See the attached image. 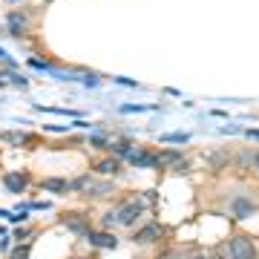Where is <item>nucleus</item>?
I'll list each match as a JSON object with an SVG mask.
<instances>
[{"mask_svg":"<svg viewBox=\"0 0 259 259\" xmlns=\"http://www.w3.org/2000/svg\"><path fill=\"white\" fill-rule=\"evenodd\" d=\"M6 23H9V35L20 37L23 32H26V26H29V15H23V12H12Z\"/></svg>","mask_w":259,"mask_h":259,"instance_id":"obj_5","label":"nucleus"},{"mask_svg":"<svg viewBox=\"0 0 259 259\" xmlns=\"http://www.w3.org/2000/svg\"><path fill=\"white\" fill-rule=\"evenodd\" d=\"M44 187H47L49 193H58V196L69 193V182H64V179H47V182H44Z\"/></svg>","mask_w":259,"mask_h":259,"instance_id":"obj_11","label":"nucleus"},{"mask_svg":"<svg viewBox=\"0 0 259 259\" xmlns=\"http://www.w3.org/2000/svg\"><path fill=\"white\" fill-rule=\"evenodd\" d=\"M176 161H182V153L179 150H164V153L156 156V170H167V167H173Z\"/></svg>","mask_w":259,"mask_h":259,"instance_id":"obj_7","label":"nucleus"},{"mask_svg":"<svg viewBox=\"0 0 259 259\" xmlns=\"http://www.w3.org/2000/svg\"><path fill=\"white\" fill-rule=\"evenodd\" d=\"M256 167H259V153H256Z\"/></svg>","mask_w":259,"mask_h":259,"instance_id":"obj_19","label":"nucleus"},{"mask_svg":"<svg viewBox=\"0 0 259 259\" xmlns=\"http://www.w3.org/2000/svg\"><path fill=\"white\" fill-rule=\"evenodd\" d=\"M9 81L15 83V87H26V78H20V75H9Z\"/></svg>","mask_w":259,"mask_h":259,"instance_id":"obj_18","label":"nucleus"},{"mask_svg":"<svg viewBox=\"0 0 259 259\" xmlns=\"http://www.w3.org/2000/svg\"><path fill=\"white\" fill-rule=\"evenodd\" d=\"M253 210H256V204H253V202H248V199H236V202H233V213H236L239 219L250 216Z\"/></svg>","mask_w":259,"mask_h":259,"instance_id":"obj_12","label":"nucleus"},{"mask_svg":"<svg viewBox=\"0 0 259 259\" xmlns=\"http://www.w3.org/2000/svg\"><path fill=\"white\" fill-rule=\"evenodd\" d=\"M147 110H156V107H133V104L130 107H121V112H147Z\"/></svg>","mask_w":259,"mask_h":259,"instance_id":"obj_17","label":"nucleus"},{"mask_svg":"<svg viewBox=\"0 0 259 259\" xmlns=\"http://www.w3.org/2000/svg\"><path fill=\"white\" fill-rule=\"evenodd\" d=\"M87 239L93 242L95 248H115V245H118V242H115V236H112V233H90Z\"/></svg>","mask_w":259,"mask_h":259,"instance_id":"obj_10","label":"nucleus"},{"mask_svg":"<svg viewBox=\"0 0 259 259\" xmlns=\"http://www.w3.org/2000/svg\"><path fill=\"white\" fill-rule=\"evenodd\" d=\"M231 259H256V250H253L250 239H245V236L231 239Z\"/></svg>","mask_w":259,"mask_h":259,"instance_id":"obj_2","label":"nucleus"},{"mask_svg":"<svg viewBox=\"0 0 259 259\" xmlns=\"http://www.w3.org/2000/svg\"><path fill=\"white\" fill-rule=\"evenodd\" d=\"M158 236H161V228H158V225H147V228H141V231L136 233V242H139V245H147V242H156Z\"/></svg>","mask_w":259,"mask_h":259,"instance_id":"obj_9","label":"nucleus"},{"mask_svg":"<svg viewBox=\"0 0 259 259\" xmlns=\"http://www.w3.org/2000/svg\"><path fill=\"white\" fill-rule=\"evenodd\" d=\"M118 167H121V158H104V161L95 164V173H98V176H115Z\"/></svg>","mask_w":259,"mask_h":259,"instance_id":"obj_8","label":"nucleus"},{"mask_svg":"<svg viewBox=\"0 0 259 259\" xmlns=\"http://www.w3.org/2000/svg\"><path fill=\"white\" fill-rule=\"evenodd\" d=\"M26 182H29L26 173H6V176H3V187H6L9 193H23Z\"/></svg>","mask_w":259,"mask_h":259,"instance_id":"obj_4","label":"nucleus"},{"mask_svg":"<svg viewBox=\"0 0 259 259\" xmlns=\"http://www.w3.org/2000/svg\"><path fill=\"white\" fill-rule=\"evenodd\" d=\"M141 213H144V204H141V202H127V204H121V207L112 213V216H115V222H118V225H124V228H133V225L139 222Z\"/></svg>","mask_w":259,"mask_h":259,"instance_id":"obj_1","label":"nucleus"},{"mask_svg":"<svg viewBox=\"0 0 259 259\" xmlns=\"http://www.w3.org/2000/svg\"><path fill=\"white\" fill-rule=\"evenodd\" d=\"M12 3H18V0H12Z\"/></svg>","mask_w":259,"mask_h":259,"instance_id":"obj_21","label":"nucleus"},{"mask_svg":"<svg viewBox=\"0 0 259 259\" xmlns=\"http://www.w3.org/2000/svg\"><path fill=\"white\" fill-rule=\"evenodd\" d=\"M0 87H3V78H0Z\"/></svg>","mask_w":259,"mask_h":259,"instance_id":"obj_20","label":"nucleus"},{"mask_svg":"<svg viewBox=\"0 0 259 259\" xmlns=\"http://www.w3.org/2000/svg\"><path fill=\"white\" fill-rule=\"evenodd\" d=\"M61 222H64L72 233H78V236H90V233H93L90 228H87L83 219H75V213H64V216H61Z\"/></svg>","mask_w":259,"mask_h":259,"instance_id":"obj_6","label":"nucleus"},{"mask_svg":"<svg viewBox=\"0 0 259 259\" xmlns=\"http://www.w3.org/2000/svg\"><path fill=\"white\" fill-rule=\"evenodd\" d=\"M3 139L9 141V144H15V147H23V144L32 141V136H26V133H3Z\"/></svg>","mask_w":259,"mask_h":259,"instance_id":"obj_13","label":"nucleus"},{"mask_svg":"<svg viewBox=\"0 0 259 259\" xmlns=\"http://www.w3.org/2000/svg\"><path fill=\"white\" fill-rule=\"evenodd\" d=\"M124 158H127V164H133V167H156V156H153L150 150H141V147H133Z\"/></svg>","mask_w":259,"mask_h":259,"instance_id":"obj_3","label":"nucleus"},{"mask_svg":"<svg viewBox=\"0 0 259 259\" xmlns=\"http://www.w3.org/2000/svg\"><path fill=\"white\" fill-rule=\"evenodd\" d=\"M29 250H32L29 245H18V248L9 253V259H29Z\"/></svg>","mask_w":259,"mask_h":259,"instance_id":"obj_15","label":"nucleus"},{"mask_svg":"<svg viewBox=\"0 0 259 259\" xmlns=\"http://www.w3.org/2000/svg\"><path fill=\"white\" fill-rule=\"evenodd\" d=\"M90 141H93L98 150H107V136H104V133H93V136H90Z\"/></svg>","mask_w":259,"mask_h":259,"instance_id":"obj_16","label":"nucleus"},{"mask_svg":"<svg viewBox=\"0 0 259 259\" xmlns=\"http://www.w3.org/2000/svg\"><path fill=\"white\" fill-rule=\"evenodd\" d=\"M161 141H164V144H187L190 136H187V133H167V136H161Z\"/></svg>","mask_w":259,"mask_h":259,"instance_id":"obj_14","label":"nucleus"}]
</instances>
